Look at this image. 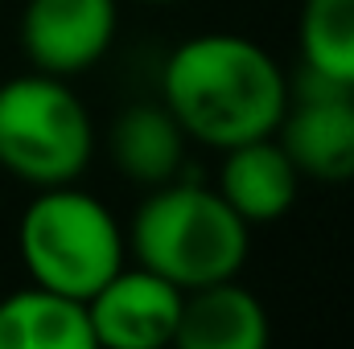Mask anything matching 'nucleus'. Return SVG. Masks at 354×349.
Instances as JSON below:
<instances>
[{
	"mask_svg": "<svg viewBox=\"0 0 354 349\" xmlns=\"http://www.w3.org/2000/svg\"><path fill=\"white\" fill-rule=\"evenodd\" d=\"M161 94L189 140L235 148L280 128L288 79L264 46L239 33H202L169 54Z\"/></svg>",
	"mask_w": 354,
	"mask_h": 349,
	"instance_id": "f257e3e1",
	"label": "nucleus"
},
{
	"mask_svg": "<svg viewBox=\"0 0 354 349\" xmlns=\"http://www.w3.org/2000/svg\"><path fill=\"white\" fill-rule=\"evenodd\" d=\"M128 247L140 267L165 275L185 292L235 279L248 263L252 226L218 197V189L177 177L153 185L149 197L136 206Z\"/></svg>",
	"mask_w": 354,
	"mask_h": 349,
	"instance_id": "f03ea898",
	"label": "nucleus"
},
{
	"mask_svg": "<svg viewBox=\"0 0 354 349\" xmlns=\"http://www.w3.org/2000/svg\"><path fill=\"white\" fill-rule=\"evenodd\" d=\"M17 239L33 283L75 300H91L128 251L111 210L75 185H46L21 214Z\"/></svg>",
	"mask_w": 354,
	"mask_h": 349,
	"instance_id": "7ed1b4c3",
	"label": "nucleus"
},
{
	"mask_svg": "<svg viewBox=\"0 0 354 349\" xmlns=\"http://www.w3.org/2000/svg\"><path fill=\"white\" fill-rule=\"evenodd\" d=\"M95 152V128L83 99L54 74L0 83V169L46 189L79 181Z\"/></svg>",
	"mask_w": 354,
	"mask_h": 349,
	"instance_id": "20e7f679",
	"label": "nucleus"
},
{
	"mask_svg": "<svg viewBox=\"0 0 354 349\" xmlns=\"http://www.w3.org/2000/svg\"><path fill=\"white\" fill-rule=\"evenodd\" d=\"M276 140L292 157L301 177L351 181L354 177V90L305 70L297 79V87H288V107L280 115Z\"/></svg>",
	"mask_w": 354,
	"mask_h": 349,
	"instance_id": "39448f33",
	"label": "nucleus"
},
{
	"mask_svg": "<svg viewBox=\"0 0 354 349\" xmlns=\"http://www.w3.org/2000/svg\"><path fill=\"white\" fill-rule=\"evenodd\" d=\"M115 0H25L21 50L33 70L71 79L91 70L115 41Z\"/></svg>",
	"mask_w": 354,
	"mask_h": 349,
	"instance_id": "423d86ee",
	"label": "nucleus"
},
{
	"mask_svg": "<svg viewBox=\"0 0 354 349\" xmlns=\"http://www.w3.org/2000/svg\"><path fill=\"white\" fill-rule=\"evenodd\" d=\"M95 346L161 349L174 346L181 317V288L149 267H120L87 300Z\"/></svg>",
	"mask_w": 354,
	"mask_h": 349,
	"instance_id": "0eeeda50",
	"label": "nucleus"
},
{
	"mask_svg": "<svg viewBox=\"0 0 354 349\" xmlns=\"http://www.w3.org/2000/svg\"><path fill=\"white\" fill-rule=\"evenodd\" d=\"M223 152L227 157L218 165V197L248 226H268L292 210L301 173H297L292 157L280 148L276 132L260 136V140H243Z\"/></svg>",
	"mask_w": 354,
	"mask_h": 349,
	"instance_id": "6e6552de",
	"label": "nucleus"
},
{
	"mask_svg": "<svg viewBox=\"0 0 354 349\" xmlns=\"http://www.w3.org/2000/svg\"><path fill=\"white\" fill-rule=\"evenodd\" d=\"M174 346L181 349H264L268 312L235 279L202 283L181 292Z\"/></svg>",
	"mask_w": 354,
	"mask_h": 349,
	"instance_id": "1a4fd4ad",
	"label": "nucleus"
},
{
	"mask_svg": "<svg viewBox=\"0 0 354 349\" xmlns=\"http://www.w3.org/2000/svg\"><path fill=\"white\" fill-rule=\"evenodd\" d=\"M0 349H95L87 300L54 288H21L0 300Z\"/></svg>",
	"mask_w": 354,
	"mask_h": 349,
	"instance_id": "9d476101",
	"label": "nucleus"
},
{
	"mask_svg": "<svg viewBox=\"0 0 354 349\" xmlns=\"http://www.w3.org/2000/svg\"><path fill=\"white\" fill-rule=\"evenodd\" d=\"M185 128L165 103H132L111 123V161L136 185L177 181L185 165Z\"/></svg>",
	"mask_w": 354,
	"mask_h": 349,
	"instance_id": "9b49d317",
	"label": "nucleus"
},
{
	"mask_svg": "<svg viewBox=\"0 0 354 349\" xmlns=\"http://www.w3.org/2000/svg\"><path fill=\"white\" fill-rule=\"evenodd\" d=\"M297 46L305 70L354 90V0H305Z\"/></svg>",
	"mask_w": 354,
	"mask_h": 349,
	"instance_id": "f8f14e48",
	"label": "nucleus"
},
{
	"mask_svg": "<svg viewBox=\"0 0 354 349\" xmlns=\"http://www.w3.org/2000/svg\"><path fill=\"white\" fill-rule=\"evenodd\" d=\"M149 4H174V0H149Z\"/></svg>",
	"mask_w": 354,
	"mask_h": 349,
	"instance_id": "ddd939ff",
	"label": "nucleus"
}]
</instances>
